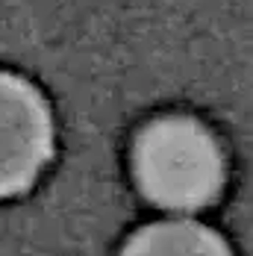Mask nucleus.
<instances>
[{
  "instance_id": "1",
  "label": "nucleus",
  "mask_w": 253,
  "mask_h": 256,
  "mask_svg": "<svg viewBox=\"0 0 253 256\" xmlns=\"http://www.w3.org/2000/svg\"><path fill=\"white\" fill-rule=\"evenodd\" d=\"M132 174L150 204L194 212L224 192L227 159L215 132L198 118L162 115L136 136Z\"/></svg>"
},
{
  "instance_id": "2",
  "label": "nucleus",
  "mask_w": 253,
  "mask_h": 256,
  "mask_svg": "<svg viewBox=\"0 0 253 256\" xmlns=\"http://www.w3.org/2000/svg\"><path fill=\"white\" fill-rule=\"evenodd\" d=\"M53 144V112L44 94L30 80L0 71V200L38 180Z\"/></svg>"
},
{
  "instance_id": "3",
  "label": "nucleus",
  "mask_w": 253,
  "mask_h": 256,
  "mask_svg": "<svg viewBox=\"0 0 253 256\" xmlns=\"http://www.w3.org/2000/svg\"><path fill=\"white\" fill-rule=\"evenodd\" d=\"M118 256H232L227 238L192 218L156 221L136 230Z\"/></svg>"
}]
</instances>
